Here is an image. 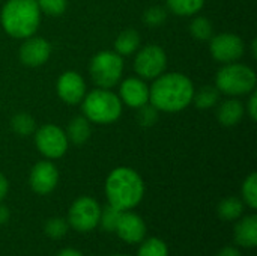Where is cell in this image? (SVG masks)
Here are the masks:
<instances>
[{"label": "cell", "mask_w": 257, "mask_h": 256, "mask_svg": "<svg viewBox=\"0 0 257 256\" xmlns=\"http://www.w3.org/2000/svg\"><path fill=\"white\" fill-rule=\"evenodd\" d=\"M194 84L181 72H167L157 77L149 88V103L164 113H176L193 101Z\"/></svg>", "instance_id": "6da1fadb"}, {"label": "cell", "mask_w": 257, "mask_h": 256, "mask_svg": "<svg viewBox=\"0 0 257 256\" xmlns=\"http://www.w3.org/2000/svg\"><path fill=\"white\" fill-rule=\"evenodd\" d=\"M108 204L119 211H128L140 204L145 195L142 177L131 167H116L105 181Z\"/></svg>", "instance_id": "7a4b0ae2"}, {"label": "cell", "mask_w": 257, "mask_h": 256, "mask_svg": "<svg viewBox=\"0 0 257 256\" xmlns=\"http://www.w3.org/2000/svg\"><path fill=\"white\" fill-rule=\"evenodd\" d=\"M0 23L3 30L12 38L26 39L33 36L41 23V11L36 0H8L2 8Z\"/></svg>", "instance_id": "3957f363"}, {"label": "cell", "mask_w": 257, "mask_h": 256, "mask_svg": "<svg viewBox=\"0 0 257 256\" xmlns=\"http://www.w3.org/2000/svg\"><path fill=\"white\" fill-rule=\"evenodd\" d=\"M84 118L89 122L108 125L116 122L122 115V101L110 89L98 88L84 95L81 101Z\"/></svg>", "instance_id": "277c9868"}, {"label": "cell", "mask_w": 257, "mask_h": 256, "mask_svg": "<svg viewBox=\"0 0 257 256\" xmlns=\"http://www.w3.org/2000/svg\"><path fill=\"white\" fill-rule=\"evenodd\" d=\"M256 83L257 77L254 69L238 62L224 63V66L217 72L215 77V88L230 97H241L253 92Z\"/></svg>", "instance_id": "5b68a950"}, {"label": "cell", "mask_w": 257, "mask_h": 256, "mask_svg": "<svg viewBox=\"0 0 257 256\" xmlns=\"http://www.w3.org/2000/svg\"><path fill=\"white\" fill-rule=\"evenodd\" d=\"M90 77L98 88L111 89L123 72V60L116 51H99L90 60Z\"/></svg>", "instance_id": "8992f818"}, {"label": "cell", "mask_w": 257, "mask_h": 256, "mask_svg": "<svg viewBox=\"0 0 257 256\" xmlns=\"http://www.w3.org/2000/svg\"><path fill=\"white\" fill-rule=\"evenodd\" d=\"M101 207L89 196H81L74 201L68 213V225L78 232H89L99 225Z\"/></svg>", "instance_id": "52a82bcc"}, {"label": "cell", "mask_w": 257, "mask_h": 256, "mask_svg": "<svg viewBox=\"0 0 257 256\" xmlns=\"http://www.w3.org/2000/svg\"><path fill=\"white\" fill-rule=\"evenodd\" d=\"M35 145L44 157L60 158L68 151L69 140L60 127L47 124L35 130Z\"/></svg>", "instance_id": "ba28073f"}, {"label": "cell", "mask_w": 257, "mask_h": 256, "mask_svg": "<svg viewBox=\"0 0 257 256\" xmlns=\"http://www.w3.org/2000/svg\"><path fill=\"white\" fill-rule=\"evenodd\" d=\"M167 66L166 51L160 45H146L139 50L134 59V71L143 80H155Z\"/></svg>", "instance_id": "9c48e42d"}, {"label": "cell", "mask_w": 257, "mask_h": 256, "mask_svg": "<svg viewBox=\"0 0 257 256\" xmlns=\"http://www.w3.org/2000/svg\"><path fill=\"white\" fill-rule=\"evenodd\" d=\"M211 54L217 62L221 63H232L242 57L244 54V41L241 36L235 33H220L211 38L209 45Z\"/></svg>", "instance_id": "30bf717a"}, {"label": "cell", "mask_w": 257, "mask_h": 256, "mask_svg": "<svg viewBox=\"0 0 257 256\" xmlns=\"http://www.w3.org/2000/svg\"><path fill=\"white\" fill-rule=\"evenodd\" d=\"M51 56V45L41 36H29L20 47V60L23 65L36 68L44 65Z\"/></svg>", "instance_id": "8fae6325"}, {"label": "cell", "mask_w": 257, "mask_h": 256, "mask_svg": "<svg viewBox=\"0 0 257 256\" xmlns=\"http://www.w3.org/2000/svg\"><path fill=\"white\" fill-rule=\"evenodd\" d=\"M56 89L59 98L69 106L81 103L86 95V83L75 71H65L59 77Z\"/></svg>", "instance_id": "7c38bea8"}, {"label": "cell", "mask_w": 257, "mask_h": 256, "mask_svg": "<svg viewBox=\"0 0 257 256\" xmlns=\"http://www.w3.org/2000/svg\"><path fill=\"white\" fill-rule=\"evenodd\" d=\"M59 181V172L57 167L51 161H38L29 177L30 187L38 195H48L51 193Z\"/></svg>", "instance_id": "4fadbf2b"}, {"label": "cell", "mask_w": 257, "mask_h": 256, "mask_svg": "<svg viewBox=\"0 0 257 256\" xmlns=\"http://www.w3.org/2000/svg\"><path fill=\"white\" fill-rule=\"evenodd\" d=\"M117 235L130 244H136L145 240L146 237V225L143 222V219L134 213H128V211H122L120 217L117 220L116 229Z\"/></svg>", "instance_id": "5bb4252c"}, {"label": "cell", "mask_w": 257, "mask_h": 256, "mask_svg": "<svg viewBox=\"0 0 257 256\" xmlns=\"http://www.w3.org/2000/svg\"><path fill=\"white\" fill-rule=\"evenodd\" d=\"M119 98L122 104L128 107L139 109L143 104L149 103V86L139 77H130L120 83Z\"/></svg>", "instance_id": "9a60e30c"}, {"label": "cell", "mask_w": 257, "mask_h": 256, "mask_svg": "<svg viewBox=\"0 0 257 256\" xmlns=\"http://www.w3.org/2000/svg\"><path fill=\"white\" fill-rule=\"evenodd\" d=\"M244 113H245L244 104L236 98H229L220 104L217 110V118L221 125L235 127L241 122V119L244 118Z\"/></svg>", "instance_id": "2e32d148"}, {"label": "cell", "mask_w": 257, "mask_h": 256, "mask_svg": "<svg viewBox=\"0 0 257 256\" xmlns=\"http://www.w3.org/2000/svg\"><path fill=\"white\" fill-rule=\"evenodd\" d=\"M235 241L247 249H253L257 246V217L247 216L238 222L235 226Z\"/></svg>", "instance_id": "e0dca14e"}, {"label": "cell", "mask_w": 257, "mask_h": 256, "mask_svg": "<svg viewBox=\"0 0 257 256\" xmlns=\"http://www.w3.org/2000/svg\"><path fill=\"white\" fill-rule=\"evenodd\" d=\"M66 137L69 142L74 145L80 146L84 145L89 137H90V122L84 116H75L71 119L68 130H66Z\"/></svg>", "instance_id": "ac0fdd59"}, {"label": "cell", "mask_w": 257, "mask_h": 256, "mask_svg": "<svg viewBox=\"0 0 257 256\" xmlns=\"http://www.w3.org/2000/svg\"><path fill=\"white\" fill-rule=\"evenodd\" d=\"M140 45V35L134 29H126L120 32L114 41V51L119 56H130L137 51Z\"/></svg>", "instance_id": "d6986e66"}, {"label": "cell", "mask_w": 257, "mask_h": 256, "mask_svg": "<svg viewBox=\"0 0 257 256\" xmlns=\"http://www.w3.org/2000/svg\"><path fill=\"white\" fill-rule=\"evenodd\" d=\"M220 100V91L215 86H202L200 89H194V95H193V101L194 106L200 110H206V109H212Z\"/></svg>", "instance_id": "ffe728a7"}, {"label": "cell", "mask_w": 257, "mask_h": 256, "mask_svg": "<svg viewBox=\"0 0 257 256\" xmlns=\"http://www.w3.org/2000/svg\"><path fill=\"white\" fill-rule=\"evenodd\" d=\"M166 2L170 12H173L178 17H191L197 14L205 5V0H166Z\"/></svg>", "instance_id": "44dd1931"}, {"label": "cell", "mask_w": 257, "mask_h": 256, "mask_svg": "<svg viewBox=\"0 0 257 256\" xmlns=\"http://www.w3.org/2000/svg\"><path fill=\"white\" fill-rule=\"evenodd\" d=\"M244 202L238 198H226L218 205V216L224 220H236L242 216Z\"/></svg>", "instance_id": "7402d4cb"}, {"label": "cell", "mask_w": 257, "mask_h": 256, "mask_svg": "<svg viewBox=\"0 0 257 256\" xmlns=\"http://www.w3.org/2000/svg\"><path fill=\"white\" fill-rule=\"evenodd\" d=\"M11 127H12V131L21 137H27V136L33 134L36 130L35 119L27 113H17L11 119Z\"/></svg>", "instance_id": "603a6c76"}, {"label": "cell", "mask_w": 257, "mask_h": 256, "mask_svg": "<svg viewBox=\"0 0 257 256\" xmlns=\"http://www.w3.org/2000/svg\"><path fill=\"white\" fill-rule=\"evenodd\" d=\"M190 32L199 41H209L214 36L212 23L205 17H196L190 24Z\"/></svg>", "instance_id": "cb8c5ba5"}, {"label": "cell", "mask_w": 257, "mask_h": 256, "mask_svg": "<svg viewBox=\"0 0 257 256\" xmlns=\"http://www.w3.org/2000/svg\"><path fill=\"white\" fill-rule=\"evenodd\" d=\"M137 256H169L167 246L160 238H148L139 249Z\"/></svg>", "instance_id": "d4e9b609"}, {"label": "cell", "mask_w": 257, "mask_h": 256, "mask_svg": "<svg viewBox=\"0 0 257 256\" xmlns=\"http://www.w3.org/2000/svg\"><path fill=\"white\" fill-rule=\"evenodd\" d=\"M242 198L245 204L256 210L257 208V174L253 172L247 177V180L242 184Z\"/></svg>", "instance_id": "484cf974"}, {"label": "cell", "mask_w": 257, "mask_h": 256, "mask_svg": "<svg viewBox=\"0 0 257 256\" xmlns=\"http://www.w3.org/2000/svg\"><path fill=\"white\" fill-rule=\"evenodd\" d=\"M158 116H160V112L151 103H146L137 109L136 119H137L139 125H142V127H152L157 124Z\"/></svg>", "instance_id": "4316f807"}, {"label": "cell", "mask_w": 257, "mask_h": 256, "mask_svg": "<svg viewBox=\"0 0 257 256\" xmlns=\"http://www.w3.org/2000/svg\"><path fill=\"white\" fill-rule=\"evenodd\" d=\"M39 11L50 15V17H59L65 12L68 6V0H36Z\"/></svg>", "instance_id": "83f0119b"}, {"label": "cell", "mask_w": 257, "mask_h": 256, "mask_svg": "<svg viewBox=\"0 0 257 256\" xmlns=\"http://www.w3.org/2000/svg\"><path fill=\"white\" fill-rule=\"evenodd\" d=\"M120 213L117 208L111 207L110 204L101 211V217H99V223L101 226L105 229V231H114L116 229V225H117V220L120 217Z\"/></svg>", "instance_id": "f1b7e54d"}, {"label": "cell", "mask_w": 257, "mask_h": 256, "mask_svg": "<svg viewBox=\"0 0 257 256\" xmlns=\"http://www.w3.org/2000/svg\"><path fill=\"white\" fill-rule=\"evenodd\" d=\"M167 20V11L161 6H152L145 11L143 21L151 27H158Z\"/></svg>", "instance_id": "f546056e"}, {"label": "cell", "mask_w": 257, "mask_h": 256, "mask_svg": "<svg viewBox=\"0 0 257 256\" xmlns=\"http://www.w3.org/2000/svg\"><path fill=\"white\" fill-rule=\"evenodd\" d=\"M69 225L68 222H65L63 219L60 217H54V219H50L47 223H45V234L51 238H62L66 231H68Z\"/></svg>", "instance_id": "4dcf8cb0"}, {"label": "cell", "mask_w": 257, "mask_h": 256, "mask_svg": "<svg viewBox=\"0 0 257 256\" xmlns=\"http://www.w3.org/2000/svg\"><path fill=\"white\" fill-rule=\"evenodd\" d=\"M245 110L248 112L250 118H251L253 121H256L257 119V94L256 92H253V94H251V97L248 98V103H247V106H245Z\"/></svg>", "instance_id": "1f68e13d"}, {"label": "cell", "mask_w": 257, "mask_h": 256, "mask_svg": "<svg viewBox=\"0 0 257 256\" xmlns=\"http://www.w3.org/2000/svg\"><path fill=\"white\" fill-rule=\"evenodd\" d=\"M8 189H9L8 180L5 178V175H3V174H0V201L8 195Z\"/></svg>", "instance_id": "d6a6232c"}, {"label": "cell", "mask_w": 257, "mask_h": 256, "mask_svg": "<svg viewBox=\"0 0 257 256\" xmlns=\"http://www.w3.org/2000/svg\"><path fill=\"white\" fill-rule=\"evenodd\" d=\"M217 256H241V252H239L238 249H235V247L227 246V247H224L223 250H220Z\"/></svg>", "instance_id": "836d02e7"}, {"label": "cell", "mask_w": 257, "mask_h": 256, "mask_svg": "<svg viewBox=\"0 0 257 256\" xmlns=\"http://www.w3.org/2000/svg\"><path fill=\"white\" fill-rule=\"evenodd\" d=\"M9 220V210L8 207L0 204V225H5Z\"/></svg>", "instance_id": "e575fe53"}, {"label": "cell", "mask_w": 257, "mask_h": 256, "mask_svg": "<svg viewBox=\"0 0 257 256\" xmlns=\"http://www.w3.org/2000/svg\"><path fill=\"white\" fill-rule=\"evenodd\" d=\"M57 256H83L80 252L74 250V249H63L62 252H59Z\"/></svg>", "instance_id": "d590c367"}, {"label": "cell", "mask_w": 257, "mask_h": 256, "mask_svg": "<svg viewBox=\"0 0 257 256\" xmlns=\"http://www.w3.org/2000/svg\"><path fill=\"white\" fill-rule=\"evenodd\" d=\"M251 51H253V57H256V39H254L253 44H251Z\"/></svg>", "instance_id": "8d00e7d4"}, {"label": "cell", "mask_w": 257, "mask_h": 256, "mask_svg": "<svg viewBox=\"0 0 257 256\" xmlns=\"http://www.w3.org/2000/svg\"><path fill=\"white\" fill-rule=\"evenodd\" d=\"M113 256H128V255H113Z\"/></svg>", "instance_id": "74e56055"}]
</instances>
